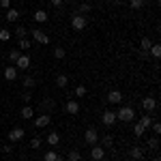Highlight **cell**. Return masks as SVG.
Masks as SVG:
<instances>
[{
    "label": "cell",
    "mask_w": 161,
    "mask_h": 161,
    "mask_svg": "<svg viewBox=\"0 0 161 161\" xmlns=\"http://www.w3.org/2000/svg\"><path fill=\"white\" fill-rule=\"evenodd\" d=\"M150 129H153V133H155V136H159V133H161V125L157 123V120H153V125H150Z\"/></svg>",
    "instance_id": "38"
},
{
    "label": "cell",
    "mask_w": 161,
    "mask_h": 161,
    "mask_svg": "<svg viewBox=\"0 0 161 161\" xmlns=\"http://www.w3.org/2000/svg\"><path fill=\"white\" fill-rule=\"evenodd\" d=\"M148 148H153V150L159 148V136H153V137L148 140Z\"/></svg>",
    "instance_id": "33"
},
{
    "label": "cell",
    "mask_w": 161,
    "mask_h": 161,
    "mask_svg": "<svg viewBox=\"0 0 161 161\" xmlns=\"http://www.w3.org/2000/svg\"><path fill=\"white\" fill-rule=\"evenodd\" d=\"M142 108H144L146 114L155 112L157 110V99H155V97H144V99H142Z\"/></svg>",
    "instance_id": "7"
},
{
    "label": "cell",
    "mask_w": 161,
    "mask_h": 161,
    "mask_svg": "<svg viewBox=\"0 0 161 161\" xmlns=\"http://www.w3.org/2000/svg\"><path fill=\"white\" fill-rule=\"evenodd\" d=\"M35 86H37V80L30 77V75H26V77H24V88H26V90H32Z\"/></svg>",
    "instance_id": "21"
},
{
    "label": "cell",
    "mask_w": 161,
    "mask_h": 161,
    "mask_svg": "<svg viewBox=\"0 0 161 161\" xmlns=\"http://www.w3.org/2000/svg\"><path fill=\"white\" fill-rule=\"evenodd\" d=\"M30 35H32V39H35L37 43H41V45H47V43H50L47 32H43L41 28H32V30H30Z\"/></svg>",
    "instance_id": "3"
},
{
    "label": "cell",
    "mask_w": 161,
    "mask_h": 161,
    "mask_svg": "<svg viewBox=\"0 0 161 161\" xmlns=\"http://www.w3.org/2000/svg\"><path fill=\"white\" fill-rule=\"evenodd\" d=\"M86 92H88V88L84 86V84H77V86H75V97L82 99V97H86Z\"/></svg>",
    "instance_id": "27"
},
{
    "label": "cell",
    "mask_w": 161,
    "mask_h": 161,
    "mask_svg": "<svg viewBox=\"0 0 161 161\" xmlns=\"http://www.w3.org/2000/svg\"><path fill=\"white\" fill-rule=\"evenodd\" d=\"M56 157H58V155H56V150H47V153H45V157H43V161H56Z\"/></svg>",
    "instance_id": "36"
},
{
    "label": "cell",
    "mask_w": 161,
    "mask_h": 161,
    "mask_svg": "<svg viewBox=\"0 0 161 161\" xmlns=\"http://www.w3.org/2000/svg\"><path fill=\"white\" fill-rule=\"evenodd\" d=\"M144 133H146V129H144V127H142L140 123H136V125H133V136H136V137H142Z\"/></svg>",
    "instance_id": "30"
},
{
    "label": "cell",
    "mask_w": 161,
    "mask_h": 161,
    "mask_svg": "<svg viewBox=\"0 0 161 161\" xmlns=\"http://www.w3.org/2000/svg\"><path fill=\"white\" fill-rule=\"evenodd\" d=\"M64 112H67V114H71V116L80 114V103H77V99H69V101H67V105H64Z\"/></svg>",
    "instance_id": "9"
},
{
    "label": "cell",
    "mask_w": 161,
    "mask_h": 161,
    "mask_svg": "<svg viewBox=\"0 0 161 161\" xmlns=\"http://www.w3.org/2000/svg\"><path fill=\"white\" fill-rule=\"evenodd\" d=\"M30 47H32V41H30L28 37H24V39L17 41V50H30Z\"/></svg>",
    "instance_id": "19"
},
{
    "label": "cell",
    "mask_w": 161,
    "mask_h": 161,
    "mask_svg": "<svg viewBox=\"0 0 161 161\" xmlns=\"http://www.w3.org/2000/svg\"><path fill=\"white\" fill-rule=\"evenodd\" d=\"M56 108V103L52 99H45V101H41V110H43V114H50L52 110Z\"/></svg>",
    "instance_id": "17"
},
{
    "label": "cell",
    "mask_w": 161,
    "mask_h": 161,
    "mask_svg": "<svg viewBox=\"0 0 161 161\" xmlns=\"http://www.w3.org/2000/svg\"><path fill=\"white\" fill-rule=\"evenodd\" d=\"M24 136H26V131L22 129V127H13L11 131H9V142H19V140H24Z\"/></svg>",
    "instance_id": "5"
},
{
    "label": "cell",
    "mask_w": 161,
    "mask_h": 161,
    "mask_svg": "<svg viewBox=\"0 0 161 161\" xmlns=\"http://www.w3.org/2000/svg\"><path fill=\"white\" fill-rule=\"evenodd\" d=\"M129 157L133 161H142L144 159V150L140 148V146H131V150H129Z\"/></svg>",
    "instance_id": "15"
},
{
    "label": "cell",
    "mask_w": 161,
    "mask_h": 161,
    "mask_svg": "<svg viewBox=\"0 0 161 161\" xmlns=\"http://www.w3.org/2000/svg\"><path fill=\"white\" fill-rule=\"evenodd\" d=\"M15 69H22V71L30 69V56H28V54H22V56L17 58V62H15Z\"/></svg>",
    "instance_id": "10"
},
{
    "label": "cell",
    "mask_w": 161,
    "mask_h": 161,
    "mask_svg": "<svg viewBox=\"0 0 161 161\" xmlns=\"http://www.w3.org/2000/svg\"><path fill=\"white\" fill-rule=\"evenodd\" d=\"M140 125H142L144 129H150V125H153V118H150V114L142 116V118H140Z\"/></svg>",
    "instance_id": "31"
},
{
    "label": "cell",
    "mask_w": 161,
    "mask_h": 161,
    "mask_svg": "<svg viewBox=\"0 0 161 161\" xmlns=\"http://www.w3.org/2000/svg\"><path fill=\"white\" fill-rule=\"evenodd\" d=\"M144 4H146V0H129V7H131L133 11H140V9H144Z\"/></svg>",
    "instance_id": "22"
},
{
    "label": "cell",
    "mask_w": 161,
    "mask_h": 161,
    "mask_svg": "<svg viewBox=\"0 0 161 161\" xmlns=\"http://www.w3.org/2000/svg\"><path fill=\"white\" fill-rule=\"evenodd\" d=\"M19 56H22V50H17V47H15V50H11V52H9V62H13V64H15Z\"/></svg>",
    "instance_id": "28"
},
{
    "label": "cell",
    "mask_w": 161,
    "mask_h": 161,
    "mask_svg": "<svg viewBox=\"0 0 161 161\" xmlns=\"http://www.w3.org/2000/svg\"><path fill=\"white\" fill-rule=\"evenodd\" d=\"M64 56H67V50H64V47H56V50H54V58H58V60H62Z\"/></svg>",
    "instance_id": "34"
},
{
    "label": "cell",
    "mask_w": 161,
    "mask_h": 161,
    "mask_svg": "<svg viewBox=\"0 0 161 161\" xmlns=\"http://www.w3.org/2000/svg\"><path fill=\"white\" fill-rule=\"evenodd\" d=\"M88 11H90V4H88V2H82V4H80V9H77L80 15H84V13H88Z\"/></svg>",
    "instance_id": "37"
},
{
    "label": "cell",
    "mask_w": 161,
    "mask_h": 161,
    "mask_svg": "<svg viewBox=\"0 0 161 161\" xmlns=\"http://www.w3.org/2000/svg\"><path fill=\"white\" fill-rule=\"evenodd\" d=\"M52 4H54V7H62V0H50Z\"/></svg>",
    "instance_id": "43"
},
{
    "label": "cell",
    "mask_w": 161,
    "mask_h": 161,
    "mask_svg": "<svg viewBox=\"0 0 161 161\" xmlns=\"http://www.w3.org/2000/svg\"><path fill=\"white\" fill-rule=\"evenodd\" d=\"M150 45H153V41H150L148 37H144L142 41H140V47H142V52H148V50H150Z\"/></svg>",
    "instance_id": "32"
},
{
    "label": "cell",
    "mask_w": 161,
    "mask_h": 161,
    "mask_svg": "<svg viewBox=\"0 0 161 161\" xmlns=\"http://www.w3.org/2000/svg\"><path fill=\"white\" fill-rule=\"evenodd\" d=\"M153 161H161V159H159V157H155V159H153Z\"/></svg>",
    "instance_id": "45"
},
{
    "label": "cell",
    "mask_w": 161,
    "mask_h": 161,
    "mask_svg": "<svg viewBox=\"0 0 161 161\" xmlns=\"http://www.w3.org/2000/svg\"><path fill=\"white\" fill-rule=\"evenodd\" d=\"M0 7L2 9H11V0H0Z\"/></svg>",
    "instance_id": "40"
},
{
    "label": "cell",
    "mask_w": 161,
    "mask_h": 161,
    "mask_svg": "<svg viewBox=\"0 0 161 161\" xmlns=\"http://www.w3.org/2000/svg\"><path fill=\"white\" fill-rule=\"evenodd\" d=\"M41 146V137H32L30 140V148H39Z\"/></svg>",
    "instance_id": "39"
},
{
    "label": "cell",
    "mask_w": 161,
    "mask_h": 161,
    "mask_svg": "<svg viewBox=\"0 0 161 161\" xmlns=\"http://www.w3.org/2000/svg\"><path fill=\"white\" fill-rule=\"evenodd\" d=\"M101 123L105 125V127H112V125L116 123V112L114 110H105L101 114Z\"/></svg>",
    "instance_id": "6"
},
{
    "label": "cell",
    "mask_w": 161,
    "mask_h": 161,
    "mask_svg": "<svg viewBox=\"0 0 161 161\" xmlns=\"http://www.w3.org/2000/svg\"><path fill=\"white\" fill-rule=\"evenodd\" d=\"M11 30H7V28H2V30H0V41H9V39H11Z\"/></svg>",
    "instance_id": "35"
},
{
    "label": "cell",
    "mask_w": 161,
    "mask_h": 161,
    "mask_svg": "<svg viewBox=\"0 0 161 161\" xmlns=\"http://www.w3.org/2000/svg\"><path fill=\"white\" fill-rule=\"evenodd\" d=\"M19 114H22V118H24V120H30V118H32V116H35V110H32V108H30V105H24V108H22V112H19Z\"/></svg>",
    "instance_id": "18"
},
{
    "label": "cell",
    "mask_w": 161,
    "mask_h": 161,
    "mask_svg": "<svg viewBox=\"0 0 161 161\" xmlns=\"http://www.w3.org/2000/svg\"><path fill=\"white\" fill-rule=\"evenodd\" d=\"M136 118V110L131 105H123L120 110H116V120H123V123H131Z\"/></svg>",
    "instance_id": "1"
},
{
    "label": "cell",
    "mask_w": 161,
    "mask_h": 161,
    "mask_svg": "<svg viewBox=\"0 0 161 161\" xmlns=\"http://www.w3.org/2000/svg\"><path fill=\"white\" fill-rule=\"evenodd\" d=\"M108 101H110L112 105H118V103L123 101V92H120V90H110V92H108Z\"/></svg>",
    "instance_id": "13"
},
{
    "label": "cell",
    "mask_w": 161,
    "mask_h": 161,
    "mask_svg": "<svg viewBox=\"0 0 161 161\" xmlns=\"http://www.w3.org/2000/svg\"><path fill=\"white\" fill-rule=\"evenodd\" d=\"M56 161H62V157H56Z\"/></svg>",
    "instance_id": "44"
},
{
    "label": "cell",
    "mask_w": 161,
    "mask_h": 161,
    "mask_svg": "<svg viewBox=\"0 0 161 161\" xmlns=\"http://www.w3.org/2000/svg\"><path fill=\"white\" fill-rule=\"evenodd\" d=\"M67 84H69V77H67L64 73H60L58 77H56V86L58 88H67Z\"/></svg>",
    "instance_id": "23"
},
{
    "label": "cell",
    "mask_w": 161,
    "mask_h": 161,
    "mask_svg": "<svg viewBox=\"0 0 161 161\" xmlns=\"http://www.w3.org/2000/svg\"><path fill=\"white\" fill-rule=\"evenodd\" d=\"M41 161H43V159H41Z\"/></svg>",
    "instance_id": "47"
},
{
    "label": "cell",
    "mask_w": 161,
    "mask_h": 161,
    "mask_svg": "<svg viewBox=\"0 0 161 161\" xmlns=\"http://www.w3.org/2000/svg\"><path fill=\"white\" fill-rule=\"evenodd\" d=\"M4 19H7V22H17V19H19V11H17V9H7V13H4Z\"/></svg>",
    "instance_id": "16"
},
{
    "label": "cell",
    "mask_w": 161,
    "mask_h": 161,
    "mask_svg": "<svg viewBox=\"0 0 161 161\" xmlns=\"http://www.w3.org/2000/svg\"><path fill=\"white\" fill-rule=\"evenodd\" d=\"M86 26H88L86 15H80V13H75L73 17H71V28H73V30L82 32V30H86Z\"/></svg>",
    "instance_id": "2"
},
{
    "label": "cell",
    "mask_w": 161,
    "mask_h": 161,
    "mask_svg": "<svg viewBox=\"0 0 161 161\" xmlns=\"http://www.w3.org/2000/svg\"><path fill=\"white\" fill-rule=\"evenodd\" d=\"M50 123H52V116H50V114H41V116L35 118V127H37V129H43V127H47Z\"/></svg>",
    "instance_id": "11"
},
{
    "label": "cell",
    "mask_w": 161,
    "mask_h": 161,
    "mask_svg": "<svg viewBox=\"0 0 161 161\" xmlns=\"http://www.w3.org/2000/svg\"><path fill=\"white\" fill-rule=\"evenodd\" d=\"M148 52H150V56H153V58H159V56H161V45H159V43H153Z\"/></svg>",
    "instance_id": "25"
},
{
    "label": "cell",
    "mask_w": 161,
    "mask_h": 161,
    "mask_svg": "<svg viewBox=\"0 0 161 161\" xmlns=\"http://www.w3.org/2000/svg\"><path fill=\"white\" fill-rule=\"evenodd\" d=\"M90 159L92 161H103L105 159V148L99 146V144H92V148H90Z\"/></svg>",
    "instance_id": "4"
},
{
    "label": "cell",
    "mask_w": 161,
    "mask_h": 161,
    "mask_svg": "<svg viewBox=\"0 0 161 161\" xmlns=\"http://www.w3.org/2000/svg\"><path fill=\"white\" fill-rule=\"evenodd\" d=\"M4 80H7V82H15V80H17V69H15V64H9V67L4 69Z\"/></svg>",
    "instance_id": "14"
},
{
    "label": "cell",
    "mask_w": 161,
    "mask_h": 161,
    "mask_svg": "<svg viewBox=\"0 0 161 161\" xmlns=\"http://www.w3.org/2000/svg\"><path fill=\"white\" fill-rule=\"evenodd\" d=\"M84 140H86L90 146H92V144H97V142H99V133H97V129L88 127L86 131H84Z\"/></svg>",
    "instance_id": "8"
},
{
    "label": "cell",
    "mask_w": 161,
    "mask_h": 161,
    "mask_svg": "<svg viewBox=\"0 0 161 161\" xmlns=\"http://www.w3.org/2000/svg\"><path fill=\"white\" fill-rule=\"evenodd\" d=\"M11 32H15V37H17V39L28 37V28H26V26H17L15 30H11Z\"/></svg>",
    "instance_id": "20"
},
{
    "label": "cell",
    "mask_w": 161,
    "mask_h": 161,
    "mask_svg": "<svg viewBox=\"0 0 161 161\" xmlns=\"http://www.w3.org/2000/svg\"><path fill=\"white\" fill-rule=\"evenodd\" d=\"M67 159H69V161H82V153H80L77 148L69 150V155H67Z\"/></svg>",
    "instance_id": "24"
},
{
    "label": "cell",
    "mask_w": 161,
    "mask_h": 161,
    "mask_svg": "<svg viewBox=\"0 0 161 161\" xmlns=\"http://www.w3.org/2000/svg\"><path fill=\"white\" fill-rule=\"evenodd\" d=\"M22 99H24V101H26V103H28V101L32 99V95H30V90H26L24 95H22Z\"/></svg>",
    "instance_id": "42"
},
{
    "label": "cell",
    "mask_w": 161,
    "mask_h": 161,
    "mask_svg": "<svg viewBox=\"0 0 161 161\" xmlns=\"http://www.w3.org/2000/svg\"><path fill=\"white\" fill-rule=\"evenodd\" d=\"M0 19H2V13H0Z\"/></svg>",
    "instance_id": "46"
},
{
    "label": "cell",
    "mask_w": 161,
    "mask_h": 161,
    "mask_svg": "<svg viewBox=\"0 0 161 161\" xmlns=\"http://www.w3.org/2000/svg\"><path fill=\"white\" fill-rule=\"evenodd\" d=\"M32 17H35V22H37V24H45V22L50 19V13L45 11V9H37Z\"/></svg>",
    "instance_id": "12"
},
{
    "label": "cell",
    "mask_w": 161,
    "mask_h": 161,
    "mask_svg": "<svg viewBox=\"0 0 161 161\" xmlns=\"http://www.w3.org/2000/svg\"><path fill=\"white\" fill-rule=\"evenodd\" d=\"M58 142H60V136H58L56 131H52L50 136H47V144H50V146H56Z\"/></svg>",
    "instance_id": "26"
},
{
    "label": "cell",
    "mask_w": 161,
    "mask_h": 161,
    "mask_svg": "<svg viewBox=\"0 0 161 161\" xmlns=\"http://www.w3.org/2000/svg\"><path fill=\"white\" fill-rule=\"evenodd\" d=\"M112 144H114V137H112V136H103V140H101V146L108 150V148H112Z\"/></svg>",
    "instance_id": "29"
},
{
    "label": "cell",
    "mask_w": 161,
    "mask_h": 161,
    "mask_svg": "<svg viewBox=\"0 0 161 161\" xmlns=\"http://www.w3.org/2000/svg\"><path fill=\"white\" fill-rule=\"evenodd\" d=\"M2 153H7V155L13 153V144H4V146H2Z\"/></svg>",
    "instance_id": "41"
}]
</instances>
